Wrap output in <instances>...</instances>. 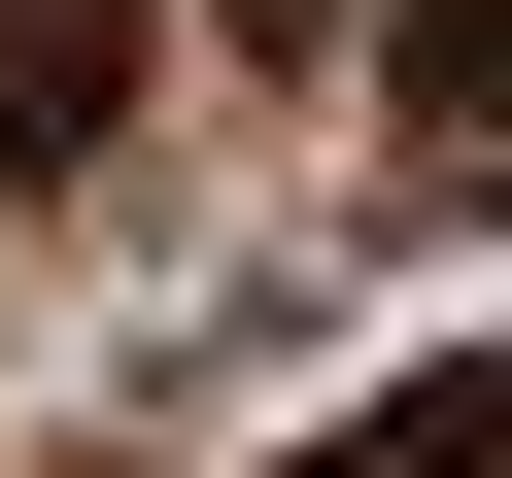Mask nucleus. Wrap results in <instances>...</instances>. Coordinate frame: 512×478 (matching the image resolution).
I'll list each match as a JSON object with an SVG mask.
<instances>
[{"label": "nucleus", "instance_id": "nucleus-2", "mask_svg": "<svg viewBox=\"0 0 512 478\" xmlns=\"http://www.w3.org/2000/svg\"><path fill=\"white\" fill-rule=\"evenodd\" d=\"M308 478H512V342H444V376H410V410H342Z\"/></svg>", "mask_w": 512, "mask_h": 478}, {"label": "nucleus", "instance_id": "nucleus-3", "mask_svg": "<svg viewBox=\"0 0 512 478\" xmlns=\"http://www.w3.org/2000/svg\"><path fill=\"white\" fill-rule=\"evenodd\" d=\"M376 69H410L444 137H512V0H376Z\"/></svg>", "mask_w": 512, "mask_h": 478}, {"label": "nucleus", "instance_id": "nucleus-1", "mask_svg": "<svg viewBox=\"0 0 512 478\" xmlns=\"http://www.w3.org/2000/svg\"><path fill=\"white\" fill-rule=\"evenodd\" d=\"M137 137V0H0V171H103Z\"/></svg>", "mask_w": 512, "mask_h": 478}]
</instances>
